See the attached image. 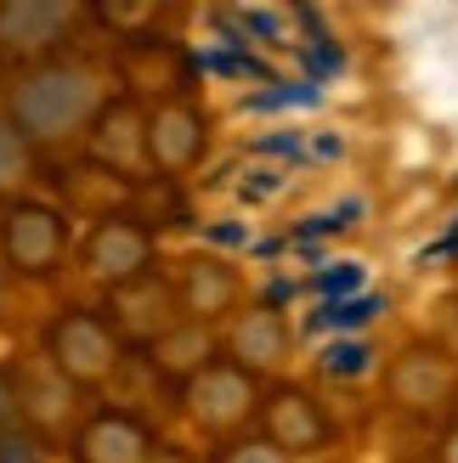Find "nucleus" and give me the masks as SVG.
<instances>
[{"label": "nucleus", "mask_w": 458, "mask_h": 463, "mask_svg": "<svg viewBox=\"0 0 458 463\" xmlns=\"http://www.w3.org/2000/svg\"><path fill=\"white\" fill-rule=\"evenodd\" d=\"M226 351H233L243 373H278L289 362V322L272 306H249V311H238L233 334H226Z\"/></svg>", "instance_id": "9d476101"}, {"label": "nucleus", "mask_w": 458, "mask_h": 463, "mask_svg": "<svg viewBox=\"0 0 458 463\" xmlns=\"http://www.w3.org/2000/svg\"><path fill=\"white\" fill-rule=\"evenodd\" d=\"M385 390H391V402L402 412H414V419H442L458 402V367L436 345H407L391 362V373H385Z\"/></svg>", "instance_id": "39448f33"}, {"label": "nucleus", "mask_w": 458, "mask_h": 463, "mask_svg": "<svg viewBox=\"0 0 458 463\" xmlns=\"http://www.w3.org/2000/svg\"><path fill=\"white\" fill-rule=\"evenodd\" d=\"M74 458L80 463H153V435L125 412H97L80 430Z\"/></svg>", "instance_id": "ddd939ff"}, {"label": "nucleus", "mask_w": 458, "mask_h": 463, "mask_svg": "<svg viewBox=\"0 0 458 463\" xmlns=\"http://www.w3.org/2000/svg\"><path fill=\"white\" fill-rule=\"evenodd\" d=\"M80 266L91 277H102L113 294L142 283V277H153V226L136 215H102L80 249Z\"/></svg>", "instance_id": "7ed1b4c3"}, {"label": "nucleus", "mask_w": 458, "mask_h": 463, "mask_svg": "<svg viewBox=\"0 0 458 463\" xmlns=\"http://www.w3.org/2000/svg\"><path fill=\"white\" fill-rule=\"evenodd\" d=\"M204 142H210V119L193 108V102H158L148 113V153H153V170L158 175H187L198 158H204Z\"/></svg>", "instance_id": "6e6552de"}, {"label": "nucleus", "mask_w": 458, "mask_h": 463, "mask_svg": "<svg viewBox=\"0 0 458 463\" xmlns=\"http://www.w3.org/2000/svg\"><path fill=\"white\" fill-rule=\"evenodd\" d=\"M0 463H52V435L34 419L0 424Z\"/></svg>", "instance_id": "dca6fc26"}, {"label": "nucleus", "mask_w": 458, "mask_h": 463, "mask_svg": "<svg viewBox=\"0 0 458 463\" xmlns=\"http://www.w3.org/2000/svg\"><path fill=\"white\" fill-rule=\"evenodd\" d=\"M317 367H323L329 379H362L374 367V345L368 339H334L323 356H317Z\"/></svg>", "instance_id": "f3484780"}, {"label": "nucleus", "mask_w": 458, "mask_h": 463, "mask_svg": "<svg viewBox=\"0 0 458 463\" xmlns=\"http://www.w3.org/2000/svg\"><path fill=\"white\" fill-rule=\"evenodd\" d=\"M74 6H52V0H23V6H0V45L12 57H34L62 45V34L74 29Z\"/></svg>", "instance_id": "9b49d317"}, {"label": "nucleus", "mask_w": 458, "mask_h": 463, "mask_svg": "<svg viewBox=\"0 0 458 463\" xmlns=\"http://www.w3.org/2000/svg\"><path fill=\"white\" fill-rule=\"evenodd\" d=\"M62 249H68V226L52 203H29V198L6 203V215H0V254H6L12 271L45 277L62 266Z\"/></svg>", "instance_id": "20e7f679"}, {"label": "nucleus", "mask_w": 458, "mask_h": 463, "mask_svg": "<svg viewBox=\"0 0 458 463\" xmlns=\"http://www.w3.org/2000/svg\"><path fill=\"white\" fill-rule=\"evenodd\" d=\"M181 396H187V412H193V419H198L204 430H215V435H233V430H243V424L261 412L255 373H243L238 362L204 367V373L181 390Z\"/></svg>", "instance_id": "423d86ee"}, {"label": "nucleus", "mask_w": 458, "mask_h": 463, "mask_svg": "<svg viewBox=\"0 0 458 463\" xmlns=\"http://www.w3.org/2000/svg\"><path fill=\"white\" fill-rule=\"evenodd\" d=\"M34 175V153H29V136L17 130V119L0 108V198H12L23 181Z\"/></svg>", "instance_id": "2eb2a0df"}, {"label": "nucleus", "mask_w": 458, "mask_h": 463, "mask_svg": "<svg viewBox=\"0 0 458 463\" xmlns=\"http://www.w3.org/2000/svg\"><path fill=\"white\" fill-rule=\"evenodd\" d=\"M148 362H153V373H165V379H176L187 390L204 367H215V339H210L204 322H176L165 339L148 345Z\"/></svg>", "instance_id": "4468645a"}, {"label": "nucleus", "mask_w": 458, "mask_h": 463, "mask_svg": "<svg viewBox=\"0 0 458 463\" xmlns=\"http://www.w3.org/2000/svg\"><path fill=\"white\" fill-rule=\"evenodd\" d=\"M45 356L68 384H102L119 367V328L108 317L74 306L45 328Z\"/></svg>", "instance_id": "f03ea898"}, {"label": "nucleus", "mask_w": 458, "mask_h": 463, "mask_svg": "<svg viewBox=\"0 0 458 463\" xmlns=\"http://www.w3.org/2000/svg\"><path fill=\"white\" fill-rule=\"evenodd\" d=\"M379 311H385V299L357 294V299H339V306H323V311H317V328H362V322H374Z\"/></svg>", "instance_id": "a211bd4d"}, {"label": "nucleus", "mask_w": 458, "mask_h": 463, "mask_svg": "<svg viewBox=\"0 0 458 463\" xmlns=\"http://www.w3.org/2000/svg\"><path fill=\"white\" fill-rule=\"evenodd\" d=\"M261 435L272 447H283L289 458H306V452H323L334 441V419L323 412V402H317L311 390L278 384L261 402Z\"/></svg>", "instance_id": "0eeeda50"}, {"label": "nucleus", "mask_w": 458, "mask_h": 463, "mask_svg": "<svg viewBox=\"0 0 458 463\" xmlns=\"http://www.w3.org/2000/svg\"><path fill=\"white\" fill-rule=\"evenodd\" d=\"M442 463H458V424L442 435Z\"/></svg>", "instance_id": "5701e85b"}, {"label": "nucleus", "mask_w": 458, "mask_h": 463, "mask_svg": "<svg viewBox=\"0 0 458 463\" xmlns=\"http://www.w3.org/2000/svg\"><path fill=\"white\" fill-rule=\"evenodd\" d=\"M289 102H317V90L283 80V90H261V97H249V108H289Z\"/></svg>", "instance_id": "4be33fe9"}, {"label": "nucleus", "mask_w": 458, "mask_h": 463, "mask_svg": "<svg viewBox=\"0 0 458 463\" xmlns=\"http://www.w3.org/2000/svg\"><path fill=\"white\" fill-rule=\"evenodd\" d=\"M215 463H294L283 447H272L266 435H255V441H226L215 452Z\"/></svg>", "instance_id": "aec40b11"}, {"label": "nucleus", "mask_w": 458, "mask_h": 463, "mask_svg": "<svg viewBox=\"0 0 458 463\" xmlns=\"http://www.w3.org/2000/svg\"><path fill=\"white\" fill-rule=\"evenodd\" d=\"M91 158L102 170L125 175V181H148L153 153H148V113L136 102H108L97 130H91Z\"/></svg>", "instance_id": "1a4fd4ad"}, {"label": "nucleus", "mask_w": 458, "mask_h": 463, "mask_svg": "<svg viewBox=\"0 0 458 463\" xmlns=\"http://www.w3.org/2000/svg\"><path fill=\"white\" fill-rule=\"evenodd\" d=\"M176 299H181V311H187V322H210V317L238 306V271L226 260H215V254H193V260L181 266Z\"/></svg>", "instance_id": "f8f14e48"}, {"label": "nucleus", "mask_w": 458, "mask_h": 463, "mask_svg": "<svg viewBox=\"0 0 458 463\" xmlns=\"http://www.w3.org/2000/svg\"><path fill=\"white\" fill-rule=\"evenodd\" d=\"M102 74L80 57H45L17 80L6 113L29 142H62L85 125L102 119Z\"/></svg>", "instance_id": "f257e3e1"}, {"label": "nucleus", "mask_w": 458, "mask_h": 463, "mask_svg": "<svg viewBox=\"0 0 458 463\" xmlns=\"http://www.w3.org/2000/svg\"><path fill=\"white\" fill-rule=\"evenodd\" d=\"M283 187H289V170H278V165H255V170H243L238 198H243V203H272Z\"/></svg>", "instance_id": "6ab92c4d"}, {"label": "nucleus", "mask_w": 458, "mask_h": 463, "mask_svg": "<svg viewBox=\"0 0 458 463\" xmlns=\"http://www.w3.org/2000/svg\"><path fill=\"white\" fill-rule=\"evenodd\" d=\"M317 288L329 294V306H339V299H351L362 288V266H339V271H323L317 277Z\"/></svg>", "instance_id": "412c9836"}]
</instances>
